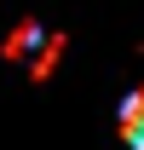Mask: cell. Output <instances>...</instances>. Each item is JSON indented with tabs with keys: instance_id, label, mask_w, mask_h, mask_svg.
<instances>
[{
	"instance_id": "1",
	"label": "cell",
	"mask_w": 144,
	"mask_h": 150,
	"mask_svg": "<svg viewBox=\"0 0 144 150\" xmlns=\"http://www.w3.org/2000/svg\"><path fill=\"white\" fill-rule=\"evenodd\" d=\"M46 35H52V29H46L40 18H18L12 29H6V40H0V58H6V64H29V58L46 46Z\"/></svg>"
},
{
	"instance_id": "2",
	"label": "cell",
	"mask_w": 144,
	"mask_h": 150,
	"mask_svg": "<svg viewBox=\"0 0 144 150\" xmlns=\"http://www.w3.org/2000/svg\"><path fill=\"white\" fill-rule=\"evenodd\" d=\"M64 52H69V35H64V29H52V35H46V46H40L35 58H29V81H52L58 75V64H64Z\"/></svg>"
},
{
	"instance_id": "3",
	"label": "cell",
	"mask_w": 144,
	"mask_h": 150,
	"mask_svg": "<svg viewBox=\"0 0 144 150\" xmlns=\"http://www.w3.org/2000/svg\"><path fill=\"white\" fill-rule=\"evenodd\" d=\"M115 127H121V139L133 150H144V81L127 93V104H121V115H115Z\"/></svg>"
}]
</instances>
